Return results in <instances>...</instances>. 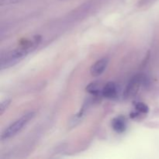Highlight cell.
Returning <instances> with one entry per match:
<instances>
[{
  "label": "cell",
  "mask_w": 159,
  "mask_h": 159,
  "mask_svg": "<svg viewBox=\"0 0 159 159\" xmlns=\"http://www.w3.org/2000/svg\"><path fill=\"white\" fill-rule=\"evenodd\" d=\"M40 40H41L40 37L36 36L32 40L26 42L20 48L9 51L5 55L2 54L1 57V69L2 70L4 68H9L18 63L26 54H28V53L32 51L38 46Z\"/></svg>",
  "instance_id": "1"
},
{
  "label": "cell",
  "mask_w": 159,
  "mask_h": 159,
  "mask_svg": "<svg viewBox=\"0 0 159 159\" xmlns=\"http://www.w3.org/2000/svg\"><path fill=\"white\" fill-rule=\"evenodd\" d=\"M34 115H35L34 112H30V113L22 116L20 119L16 120L12 124H10L2 134V141H5V140H7L12 137L15 136L17 133H19L23 129L24 126H26L28 124V122L34 117Z\"/></svg>",
  "instance_id": "2"
},
{
  "label": "cell",
  "mask_w": 159,
  "mask_h": 159,
  "mask_svg": "<svg viewBox=\"0 0 159 159\" xmlns=\"http://www.w3.org/2000/svg\"><path fill=\"white\" fill-rule=\"evenodd\" d=\"M108 57H103V58H101L100 60H98L96 63L92 65L91 68H90V73H91L92 75L94 76V77L100 75L105 71L107 65H108Z\"/></svg>",
  "instance_id": "3"
},
{
  "label": "cell",
  "mask_w": 159,
  "mask_h": 159,
  "mask_svg": "<svg viewBox=\"0 0 159 159\" xmlns=\"http://www.w3.org/2000/svg\"><path fill=\"white\" fill-rule=\"evenodd\" d=\"M117 94V89L114 82H107L102 89V96L107 99H113Z\"/></svg>",
  "instance_id": "4"
},
{
  "label": "cell",
  "mask_w": 159,
  "mask_h": 159,
  "mask_svg": "<svg viewBox=\"0 0 159 159\" xmlns=\"http://www.w3.org/2000/svg\"><path fill=\"white\" fill-rule=\"evenodd\" d=\"M112 127L116 133L120 134L125 131L126 127H127L125 118L121 116L114 118L112 120Z\"/></svg>",
  "instance_id": "5"
},
{
  "label": "cell",
  "mask_w": 159,
  "mask_h": 159,
  "mask_svg": "<svg viewBox=\"0 0 159 159\" xmlns=\"http://www.w3.org/2000/svg\"><path fill=\"white\" fill-rule=\"evenodd\" d=\"M140 78L139 76H137V77L134 78L132 79V81L130 82V83L129 84V85L127 86V90H126V94L127 96H130V95L134 94L137 92L138 87H139L140 84Z\"/></svg>",
  "instance_id": "6"
},
{
  "label": "cell",
  "mask_w": 159,
  "mask_h": 159,
  "mask_svg": "<svg viewBox=\"0 0 159 159\" xmlns=\"http://www.w3.org/2000/svg\"><path fill=\"white\" fill-rule=\"evenodd\" d=\"M85 107H83L82 108V110H81L77 114H75L72 118H71V120H70L69 122V127L72 128V127H75L76 125H78V124L82 120V119H83L84 115H85Z\"/></svg>",
  "instance_id": "7"
},
{
  "label": "cell",
  "mask_w": 159,
  "mask_h": 159,
  "mask_svg": "<svg viewBox=\"0 0 159 159\" xmlns=\"http://www.w3.org/2000/svg\"><path fill=\"white\" fill-rule=\"evenodd\" d=\"M86 91L94 96L102 95V89H100V85L98 82H92L86 87Z\"/></svg>",
  "instance_id": "8"
},
{
  "label": "cell",
  "mask_w": 159,
  "mask_h": 159,
  "mask_svg": "<svg viewBox=\"0 0 159 159\" xmlns=\"http://www.w3.org/2000/svg\"><path fill=\"white\" fill-rule=\"evenodd\" d=\"M135 110L141 113H147L149 111V108L144 102H138L135 103Z\"/></svg>",
  "instance_id": "9"
},
{
  "label": "cell",
  "mask_w": 159,
  "mask_h": 159,
  "mask_svg": "<svg viewBox=\"0 0 159 159\" xmlns=\"http://www.w3.org/2000/svg\"><path fill=\"white\" fill-rule=\"evenodd\" d=\"M10 99H5L4 101H2L1 102V106H0V115H2L3 113L7 110L9 106L10 105Z\"/></svg>",
  "instance_id": "10"
},
{
  "label": "cell",
  "mask_w": 159,
  "mask_h": 159,
  "mask_svg": "<svg viewBox=\"0 0 159 159\" xmlns=\"http://www.w3.org/2000/svg\"><path fill=\"white\" fill-rule=\"evenodd\" d=\"M21 1H23V0H0V5L1 6H8V5L20 2Z\"/></svg>",
  "instance_id": "11"
}]
</instances>
